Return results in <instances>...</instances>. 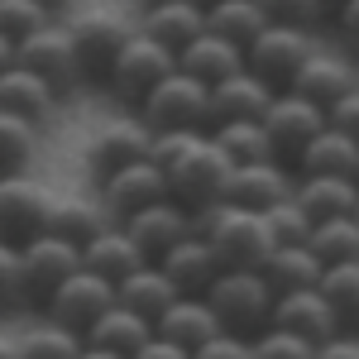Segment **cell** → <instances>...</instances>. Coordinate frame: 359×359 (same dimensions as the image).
I'll use <instances>...</instances> for the list:
<instances>
[{
  "mask_svg": "<svg viewBox=\"0 0 359 359\" xmlns=\"http://www.w3.org/2000/svg\"><path fill=\"white\" fill-rule=\"evenodd\" d=\"M201 5H216V0H201Z\"/></svg>",
  "mask_w": 359,
  "mask_h": 359,
  "instance_id": "9f6ffc18",
  "label": "cell"
},
{
  "mask_svg": "<svg viewBox=\"0 0 359 359\" xmlns=\"http://www.w3.org/2000/svg\"><path fill=\"white\" fill-rule=\"evenodd\" d=\"M15 67L34 72L53 96H62V91H72L82 82V62L72 53V39L57 25H43L39 34H29L25 43H15Z\"/></svg>",
  "mask_w": 359,
  "mask_h": 359,
  "instance_id": "52a82bcc",
  "label": "cell"
},
{
  "mask_svg": "<svg viewBox=\"0 0 359 359\" xmlns=\"http://www.w3.org/2000/svg\"><path fill=\"white\" fill-rule=\"evenodd\" d=\"M201 20H206V34H216V39H225V43H235L240 53H245L249 43L269 29L264 10H259L254 0H216V5H201Z\"/></svg>",
  "mask_w": 359,
  "mask_h": 359,
  "instance_id": "f546056e",
  "label": "cell"
},
{
  "mask_svg": "<svg viewBox=\"0 0 359 359\" xmlns=\"http://www.w3.org/2000/svg\"><path fill=\"white\" fill-rule=\"evenodd\" d=\"M130 34H135V25L125 15H115V10H86L82 20H72L67 39H72V53L82 62V77L106 82V72L120 57V48L130 43Z\"/></svg>",
  "mask_w": 359,
  "mask_h": 359,
  "instance_id": "ba28073f",
  "label": "cell"
},
{
  "mask_svg": "<svg viewBox=\"0 0 359 359\" xmlns=\"http://www.w3.org/2000/svg\"><path fill=\"white\" fill-rule=\"evenodd\" d=\"M269 326H278V331L306 340L311 350H316V345H326V340H335V335L345 331V326L335 321V311L316 297V287H302V292H283V297H273Z\"/></svg>",
  "mask_w": 359,
  "mask_h": 359,
  "instance_id": "5bb4252c",
  "label": "cell"
},
{
  "mask_svg": "<svg viewBox=\"0 0 359 359\" xmlns=\"http://www.w3.org/2000/svg\"><path fill=\"white\" fill-rule=\"evenodd\" d=\"M158 269H163V278L177 287V297H201V292L221 278V259H216V249L206 245V240L187 235L182 245H172L163 259H158Z\"/></svg>",
  "mask_w": 359,
  "mask_h": 359,
  "instance_id": "d6986e66",
  "label": "cell"
},
{
  "mask_svg": "<svg viewBox=\"0 0 359 359\" xmlns=\"http://www.w3.org/2000/svg\"><path fill=\"white\" fill-rule=\"evenodd\" d=\"M10 62H15V43H5V39H0V72H5Z\"/></svg>",
  "mask_w": 359,
  "mask_h": 359,
  "instance_id": "816d5d0a",
  "label": "cell"
},
{
  "mask_svg": "<svg viewBox=\"0 0 359 359\" xmlns=\"http://www.w3.org/2000/svg\"><path fill=\"white\" fill-rule=\"evenodd\" d=\"M264 283L273 287V297L283 292H302V287H316V273H321V264L311 259V249H273L269 259H264Z\"/></svg>",
  "mask_w": 359,
  "mask_h": 359,
  "instance_id": "836d02e7",
  "label": "cell"
},
{
  "mask_svg": "<svg viewBox=\"0 0 359 359\" xmlns=\"http://www.w3.org/2000/svg\"><path fill=\"white\" fill-rule=\"evenodd\" d=\"M48 221V192L29 177H0V245L25 249L43 235Z\"/></svg>",
  "mask_w": 359,
  "mask_h": 359,
  "instance_id": "7c38bea8",
  "label": "cell"
},
{
  "mask_svg": "<svg viewBox=\"0 0 359 359\" xmlns=\"http://www.w3.org/2000/svg\"><path fill=\"white\" fill-rule=\"evenodd\" d=\"M201 29H206V20H201V5L196 0H163V5H144L135 34H144L149 43H158L168 53H177V48L192 43Z\"/></svg>",
  "mask_w": 359,
  "mask_h": 359,
  "instance_id": "ffe728a7",
  "label": "cell"
},
{
  "mask_svg": "<svg viewBox=\"0 0 359 359\" xmlns=\"http://www.w3.org/2000/svg\"><path fill=\"white\" fill-rule=\"evenodd\" d=\"M130 359H192V355H187V350H177V345H168V340H158V335H149Z\"/></svg>",
  "mask_w": 359,
  "mask_h": 359,
  "instance_id": "7dc6e473",
  "label": "cell"
},
{
  "mask_svg": "<svg viewBox=\"0 0 359 359\" xmlns=\"http://www.w3.org/2000/svg\"><path fill=\"white\" fill-rule=\"evenodd\" d=\"M39 125H29L20 115H0V177H20L34 158Z\"/></svg>",
  "mask_w": 359,
  "mask_h": 359,
  "instance_id": "d590c367",
  "label": "cell"
},
{
  "mask_svg": "<svg viewBox=\"0 0 359 359\" xmlns=\"http://www.w3.org/2000/svg\"><path fill=\"white\" fill-rule=\"evenodd\" d=\"M144 264H149V259L130 245V235H125L120 225H115V230L106 225L91 245H82V269L91 278H101V283H111V287H115V283H125V278L135 273V269H144Z\"/></svg>",
  "mask_w": 359,
  "mask_h": 359,
  "instance_id": "d4e9b609",
  "label": "cell"
},
{
  "mask_svg": "<svg viewBox=\"0 0 359 359\" xmlns=\"http://www.w3.org/2000/svg\"><path fill=\"white\" fill-rule=\"evenodd\" d=\"M350 91H359L355 67H350L345 57H331V53H311L302 67H297V77L287 82V96H302L306 106H316V111H326L331 101L350 96Z\"/></svg>",
  "mask_w": 359,
  "mask_h": 359,
  "instance_id": "e0dca14e",
  "label": "cell"
},
{
  "mask_svg": "<svg viewBox=\"0 0 359 359\" xmlns=\"http://www.w3.org/2000/svg\"><path fill=\"white\" fill-rule=\"evenodd\" d=\"M254 5L264 10L269 25H287V29H302V25H311V20H321L316 0H254Z\"/></svg>",
  "mask_w": 359,
  "mask_h": 359,
  "instance_id": "60d3db41",
  "label": "cell"
},
{
  "mask_svg": "<svg viewBox=\"0 0 359 359\" xmlns=\"http://www.w3.org/2000/svg\"><path fill=\"white\" fill-rule=\"evenodd\" d=\"M115 302L125 306V311H135L139 321H149V326H154L168 306L177 302V287L163 278L158 264H144V269H135L125 283H115Z\"/></svg>",
  "mask_w": 359,
  "mask_h": 359,
  "instance_id": "484cf974",
  "label": "cell"
},
{
  "mask_svg": "<svg viewBox=\"0 0 359 359\" xmlns=\"http://www.w3.org/2000/svg\"><path fill=\"white\" fill-rule=\"evenodd\" d=\"M43 25H53V15L39 10L34 0H0V39L5 43H25L29 34H39Z\"/></svg>",
  "mask_w": 359,
  "mask_h": 359,
  "instance_id": "f35d334b",
  "label": "cell"
},
{
  "mask_svg": "<svg viewBox=\"0 0 359 359\" xmlns=\"http://www.w3.org/2000/svg\"><path fill=\"white\" fill-rule=\"evenodd\" d=\"M106 230V211H96L82 196H48V221H43V235H53L62 245L82 249L91 245L96 235Z\"/></svg>",
  "mask_w": 359,
  "mask_h": 359,
  "instance_id": "4316f807",
  "label": "cell"
},
{
  "mask_svg": "<svg viewBox=\"0 0 359 359\" xmlns=\"http://www.w3.org/2000/svg\"><path fill=\"white\" fill-rule=\"evenodd\" d=\"M269 101H273V91L240 67L235 77L206 86V130L225 125V120H259V115L269 111Z\"/></svg>",
  "mask_w": 359,
  "mask_h": 359,
  "instance_id": "ac0fdd59",
  "label": "cell"
},
{
  "mask_svg": "<svg viewBox=\"0 0 359 359\" xmlns=\"http://www.w3.org/2000/svg\"><path fill=\"white\" fill-rule=\"evenodd\" d=\"M82 269V249L62 245L53 235H39L20 249V278H25V302L43 306L53 297V287H62L67 278Z\"/></svg>",
  "mask_w": 359,
  "mask_h": 359,
  "instance_id": "30bf717a",
  "label": "cell"
},
{
  "mask_svg": "<svg viewBox=\"0 0 359 359\" xmlns=\"http://www.w3.org/2000/svg\"><path fill=\"white\" fill-rule=\"evenodd\" d=\"M154 335L192 355V350H201L211 335H221V321L211 316V306L201 302V297H177V302L154 321Z\"/></svg>",
  "mask_w": 359,
  "mask_h": 359,
  "instance_id": "7402d4cb",
  "label": "cell"
},
{
  "mask_svg": "<svg viewBox=\"0 0 359 359\" xmlns=\"http://www.w3.org/2000/svg\"><path fill=\"white\" fill-rule=\"evenodd\" d=\"M359 168V144L350 135H335V130H321V135L297 154L292 172L302 177H355Z\"/></svg>",
  "mask_w": 359,
  "mask_h": 359,
  "instance_id": "83f0119b",
  "label": "cell"
},
{
  "mask_svg": "<svg viewBox=\"0 0 359 359\" xmlns=\"http://www.w3.org/2000/svg\"><path fill=\"white\" fill-rule=\"evenodd\" d=\"M201 302L211 306V316L221 321L225 335H254L269 326V311H273V287L264 283V273L254 269H221V278L201 292Z\"/></svg>",
  "mask_w": 359,
  "mask_h": 359,
  "instance_id": "7a4b0ae2",
  "label": "cell"
},
{
  "mask_svg": "<svg viewBox=\"0 0 359 359\" xmlns=\"http://www.w3.org/2000/svg\"><path fill=\"white\" fill-rule=\"evenodd\" d=\"M316 297L335 311L340 326H350L359 311V264H331L316 273Z\"/></svg>",
  "mask_w": 359,
  "mask_h": 359,
  "instance_id": "e575fe53",
  "label": "cell"
},
{
  "mask_svg": "<svg viewBox=\"0 0 359 359\" xmlns=\"http://www.w3.org/2000/svg\"><path fill=\"white\" fill-rule=\"evenodd\" d=\"M292 196V172L278 168L273 158L269 163H245L230 168V182H225V206H240V211H269L278 201Z\"/></svg>",
  "mask_w": 359,
  "mask_h": 359,
  "instance_id": "9a60e30c",
  "label": "cell"
},
{
  "mask_svg": "<svg viewBox=\"0 0 359 359\" xmlns=\"http://www.w3.org/2000/svg\"><path fill=\"white\" fill-rule=\"evenodd\" d=\"M43 306H48V321L53 326H62V331H72V335H86L96 326V316L106 306H115V287L101 283V278H91L86 269H77L62 287H53V297Z\"/></svg>",
  "mask_w": 359,
  "mask_h": 359,
  "instance_id": "8fae6325",
  "label": "cell"
},
{
  "mask_svg": "<svg viewBox=\"0 0 359 359\" xmlns=\"http://www.w3.org/2000/svg\"><path fill=\"white\" fill-rule=\"evenodd\" d=\"M249 345H254V359H311V345L306 340L278 331V326H264Z\"/></svg>",
  "mask_w": 359,
  "mask_h": 359,
  "instance_id": "ab89813d",
  "label": "cell"
},
{
  "mask_svg": "<svg viewBox=\"0 0 359 359\" xmlns=\"http://www.w3.org/2000/svg\"><path fill=\"white\" fill-rule=\"evenodd\" d=\"M101 201H106V211H111L115 221H130L135 211L144 206H154V201H168V187H163V172L149 163H130L111 172L106 182H101Z\"/></svg>",
  "mask_w": 359,
  "mask_h": 359,
  "instance_id": "2e32d148",
  "label": "cell"
},
{
  "mask_svg": "<svg viewBox=\"0 0 359 359\" xmlns=\"http://www.w3.org/2000/svg\"><path fill=\"white\" fill-rule=\"evenodd\" d=\"M340 5H350V0H316V10H321V15H326V20H331L335 10H340Z\"/></svg>",
  "mask_w": 359,
  "mask_h": 359,
  "instance_id": "681fc988",
  "label": "cell"
},
{
  "mask_svg": "<svg viewBox=\"0 0 359 359\" xmlns=\"http://www.w3.org/2000/svg\"><path fill=\"white\" fill-rule=\"evenodd\" d=\"M259 125H264V139H269V154H273L278 168L297 163V154H302L311 139L326 130V120L316 106H306L302 96H287V91H278L273 101H269V111L259 115Z\"/></svg>",
  "mask_w": 359,
  "mask_h": 359,
  "instance_id": "8992f818",
  "label": "cell"
},
{
  "mask_svg": "<svg viewBox=\"0 0 359 359\" xmlns=\"http://www.w3.org/2000/svg\"><path fill=\"white\" fill-rule=\"evenodd\" d=\"M144 158H149V130L144 125H106L91 139V149H86V163H91V172L101 182L111 172H120V168L144 163Z\"/></svg>",
  "mask_w": 359,
  "mask_h": 359,
  "instance_id": "cb8c5ba5",
  "label": "cell"
},
{
  "mask_svg": "<svg viewBox=\"0 0 359 359\" xmlns=\"http://www.w3.org/2000/svg\"><path fill=\"white\" fill-rule=\"evenodd\" d=\"M192 235L216 249L221 269H264V259L273 254V240L264 230L259 211H240V206H206L192 216Z\"/></svg>",
  "mask_w": 359,
  "mask_h": 359,
  "instance_id": "6da1fadb",
  "label": "cell"
},
{
  "mask_svg": "<svg viewBox=\"0 0 359 359\" xmlns=\"http://www.w3.org/2000/svg\"><path fill=\"white\" fill-rule=\"evenodd\" d=\"M311 359H359V345H355V340H350L345 331H340L335 340L316 345V350H311Z\"/></svg>",
  "mask_w": 359,
  "mask_h": 359,
  "instance_id": "bcb514c9",
  "label": "cell"
},
{
  "mask_svg": "<svg viewBox=\"0 0 359 359\" xmlns=\"http://www.w3.org/2000/svg\"><path fill=\"white\" fill-rule=\"evenodd\" d=\"M306 249L321 269L331 264H359V221L355 216H335V221H316L306 235Z\"/></svg>",
  "mask_w": 359,
  "mask_h": 359,
  "instance_id": "d6a6232c",
  "label": "cell"
},
{
  "mask_svg": "<svg viewBox=\"0 0 359 359\" xmlns=\"http://www.w3.org/2000/svg\"><path fill=\"white\" fill-rule=\"evenodd\" d=\"M316 53L311 48V39H306V29H287V25H269L254 43L245 48V72L249 77H259V82L269 86V91H287V82L297 77V67H302L306 57Z\"/></svg>",
  "mask_w": 359,
  "mask_h": 359,
  "instance_id": "5b68a950",
  "label": "cell"
},
{
  "mask_svg": "<svg viewBox=\"0 0 359 359\" xmlns=\"http://www.w3.org/2000/svg\"><path fill=\"white\" fill-rule=\"evenodd\" d=\"M168 72H172V53L158 48V43H149L144 34H130V43L120 48V57H115L111 72H106V86H111L115 101L139 106V101L163 82Z\"/></svg>",
  "mask_w": 359,
  "mask_h": 359,
  "instance_id": "9c48e42d",
  "label": "cell"
},
{
  "mask_svg": "<svg viewBox=\"0 0 359 359\" xmlns=\"http://www.w3.org/2000/svg\"><path fill=\"white\" fill-rule=\"evenodd\" d=\"M154 335V326L149 321H139L135 311H125V306L115 302V306H106L101 316H96V326L82 335V345H91V350H106V355H120V359H130Z\"/></svg>",
  "mask_w": 359,
  "mask_h": 359,
  "instance_id": "f1b7e54d",
  "label": "cell"
},
{
  "mask_svg": "<svg viewBox=\"0 0 359 359\" xmlns=\"http://www.w3.org/2000/svg\"><path fill=\"white\" fill-rule=\"evenodd\" d=\"M139 125L149 135H168V130H196V135H206V86L182 77L172 67L163 82L139 101Z\"/></svg>",
  "mask_w": 359,
  "mask_h": 359,
  "instance_id": "277c9868",
  "label": "cell"
},
{
  "mask_svg": "<svg viewBox=\"0 0 359 359\" xmlns=\"http://www.w3.org/2000/svg\"><path fill=\"white\" fill-rule=\"evenodd\" d=\"M192 359H254V345L245 335H211L201 350H192Z\"/></svg>",
  "mask_w": 359,
  "mask_h": 359,
  "instance_id": "f6af8a7d",
  "label": "cell"
},
{
  "mask_svg": "<svg viewBox=\"0 0 359 359\" xmlns=\"http://www.w3.org/2000/svg\"><path fill=\"white\" fill-rule=\"evenodd\" d=\"M34 5H39V10H48V15H57V10H67L72 0H34Z\"/></svg>",
  "mask_w": 359,
  "mask_h": 359,
  "instance_id": "f907efd6",
  "label": "cell"
},
{
  "mask_svg": "<svg viewBox=\"0 0 359 359\" xmlns=\"http://www.w3.org/2000/svg\"><path fill=\"white\" fill-rule=\"evenodd\" d=\"M53 106H57V96L34 72L15 67V62L0 72V115H20L29 125H39L43 115H53Z\"/></svg>",
  "mask_w": 359,
  "mask_h": 359,
  "instance_id": "4dcf8cb0",
  "label": "cell"
},
{
  "mask_svg": "<svg viewBox=\"0 0 359 359\" xmlns=\"http://www.w3.org/2000/svg\"><path fill=\"white\" fill-rule=\"evenodd\" d=\"M292 201L316 225V221H335V216H355L359 192H355V177H292Z\"/></svg>",
  "mask_w": 359,
  "mask_h": 359,
  "instance_id": "603a6c76",
  "label": "cell"
},
{
  "mask_svg": "<svg viewBox=\"0 0 359 359\" xmlns=\"http://www.w3.org/2000/svg\"><path fill=\"white\" fill-rule=\"evenodd\" d=\"M206 139L225 154L230 168H245V163H269V139H264V125L259 120H225V125H211Z\"/></svg>",
  "mask_w": 359,
  "mask_h": 359,
  "instance_id": "1f68e13d",
  "label": "cell"
},
{
  "mask_svg": "<svg viewBox=\"0 0 359 359\" xmlns=\"http://www.w3.org/2000/svg\"><path fill=\"white\" fill-rule=\"evenodd\" d=\"M0 359H20V355H15V345H5V340H0Z\"/></svg>",
  "mask_w": 359,
  "mask_h": 359,
  "instance_id": "db71d44e",
  "label": "cell"
},
{
  "mask_svg": "<svg viewBox=\"0 0 359 359\" xmlns=\"http://www.w3.org/2000/svg\"><path fill=\"white\" fill-rule=\"evenodd\" d=\"M172 67H177L182 77L201 82V86H216V82L235 77V72L245 67V53H240L235 43H225V39H216V34H206V29H201L187 48H177V53H172Z\"/></svg>",
  "mask_w": 359,
  "mask_h": 359,
  "instance_id": "44dd1931",
  "label": "cell"
},
{
  "mask_svg": "<svg viewBox=\"0 0 359 359\" xmlns=\"http://www.w3.org/2000/svg\"><path fill=\"white\" fill-rule=\"evenodd\" d=\"M20 359H77L82 355V335L62 331V326H39L15 345Z\"/></svg>",
  "mask_w": 359,
  "mask_h": 359,
  "instance_id": "74e56055",
  "label": "cell"
},
{
  "mask_svg": "<svg viewBox=\"0 0 359 359\" xmlns=\"http://www.w3.org/2000/svg\"><path fill=\"white\" fill-rule=\"evenodd\" d=\"M144 5H163V0H144ZM196 5H201V0H196Z\"/></svg>",
  "mask_w": 359,
  "mask_h": 359,
  "instance_id": "11a10c76",
  "label": "cell"
},
{
  "mask_svg": "<svg viewBox=\"0 0 359 359\" xmlns=\"http://www.w3.org/2000/svg\"><path fill=\"white\" fill-rule=\"evenodd\" d=\"M77 359H120V355H106V350H91V345H82V355Z\"/></svg>",
  "mask_w": 359,
  "mask_h": 359,
  "instance_id": "f5cc1de1",
  "label": "cell"
},
{
  "mask_svg": "<svg viewBox=\"0 0 359 359\" xmlns=\"http://www.w3.org/2000/svg\"><path fill=\"white\" fill-rule=\"evenodd\" d=\"M321 120H326V130H335V135H359V91H350V96H340V101H331L326 111H321Z\"/></svg>",
  "mask_w": 359,
  "mask_h": 359,
  "instance_id": "ee69618b",
  "label": "cell"
},
{
  "mask_svg": "<svg viewBox=\"0 0 359 359\" xmlns=\"http://www.w3.org/2000/svg\"><path fill=\"white\" fill-rule=\"evenodd\" d=\"M331 20L340 25V34H345V39H355V34H359V0H350V5H340V10H335Z\"/></svg>",
  "mask_w": 359,
  "mask_h": 359,
  "instance_id": "c3c4849f",
  "label": "cell"
},
{
  "mask_svg": "<svg viewBox=\"0 0 359 359\" xmlns=\"http://www.w3.org/2000/svg\"><path fill=\"white\" fill-rule=\"evenodd\" d=\"M120 230L130 235V245H135L149 264H158L172 245H182V240L192 235V216H187L177 201H154V206L135 211L130 221H120Z\"/></svg>",
  "mask_w": 359,
  "mask_h": 359,
  "instance_id": "4fadbf2b",
  "label": "cell"
},
{
  "mask_svg": "<svg viewBox=\"0 0 359 359\" xmlns=\"http://www.w3.org/2000/svg\"><path fill=\"white\" fill-rule=\"evenodd\" d=\"M225 182H230V163H225V154L206 135L196 139L172 168H163L168 201H177L187 216L206 211V206H221L225 201Z\"/></svg>",
  "mask_w": 359,
  "mask_h": 359,
  "instance_id": "3957f363",
  "label": "cell"
},
{
  "mask_svg": "<svg viewBox=\"0 0 359 359\" xmlns=\"http://www.w3.org/2000/svg\"><path fill=\"white\" fill-rule=\"evenodd\" d=\"M264 230H269L273 249H306L311 221L302 216V206L287 196V201H278V206H269V211H264Z\"/></svg>",
  "mask_w": 359,
  "mask_h": 359,
  "instance_id": "8d00e7d4",
  "label": "cell"
},
{
  "mask_svg": "<svg viewBox=\"0 0 359 359\" xmlns=\"http://www.w3.org/2000/svg\"><path fill=\"white\" fill-rule=\"evenodd\" d=\"M25 306V278H20V249L0 245V311Z\"/></svg>",
  "mask_w": 359,
  "mask_h": 359,
  "instance_id": "7bdbcfd3",
  "label": "cell"
},
{
  "mask_svg": "<svg viewBox=\"0 0 359 359\" xmlns=\"http://www.w3.org/2000/svg\"><path fill=\"white\" fill-rule=\"evenodd\" d=\"M196 139H201L196 130H168V135H149V163L163 172V168H172L182 154H187V149H192Z\"/></svg>",
  "mask_w": 359,
  "mask_h": 359,
  "instance_id": "b9f144b4",
  "label": "cell"
}]
</instances>
